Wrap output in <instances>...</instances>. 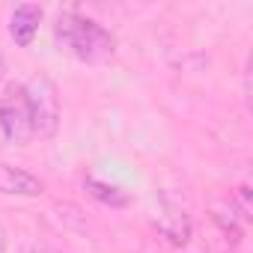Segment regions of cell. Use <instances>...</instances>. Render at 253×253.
<instances>
[{
  "mask_svg": "<svg viewBox=\"0 0 253 253\" xmlns=\"http://www.w3.org/2000/svg\"><path fill=\"white\" fill-rule=\"evenodd\" d=\"M39 24H42V6L36 3H21L12 9L9 15V36L18 48H27L33 45L36 33H39Z\"/></svg>",
  "mask_w": 253,
  "mask_h": 253,
  "instance_id": "obj_5",
  "label": "cell"
},
{
  "mask_svg": "<svg viewBox=\"0 0 253 253\" xmlns=\"http://www.w3.org/2000/svg\"><path fill=\"white\" fill-rule=\"evenodd\" d=\"M54 33H57V42L72 54L78 57L81 63H101L113 54L116 42H113V33L98 24L95 18L89 15H81L75 9H66L57 15V24H54Z\"/></svg>",
  "mask_w": 253,
  "mask_h": 253,
  "instance_id": "obj_1",
  "label": "cell"
},
{
  "mask_svg": "<svg viewBox=\"0 0 253 253\" xmlns=\"http://www.w3.org/2000/svg\"><path fill=\"white\" fill-rule=\"evenodd\" d=\"M0 134H3V143H12V146H27L33 140V122H30L24 84L3 86V95H0Z\"/></svg>",
  "mask_w": 253,
  "mask_h": 253,
  "instance_id": "obj_3",
  "label": "cell"
},
{
  "mask_svg": "<svg viewBox=\"0 0 253 253\" xmlns=\"http://www.w3.org/2000/svg\"><path fill=\"white\" fill-rule=\"evenodd\" d=\"M152 226H155V232H158L167 244H173V247H185V244L191 241V232H194V223H191L188 209H185L176 197H170V194H164V191L155 197Z\"/></svg>",
  "mask_w": 253,
  "mask_h": 253,
  "instance_id": "obj_4",
  "label": "cell"
},
{
  "mask_svg": "<svg viewBox=\"0 0 253 253\" xmlns=\"http://www.w3.org/2000/svg\"><path fill=\"white\" fill-rule=\"evenodd\" d=\"M45 191V182L21 167L12 164H0V194L9 197H39Z\"/></svg>",
  "mask_w": 253,
  "mask_h": 253,
  "instance_id": "obj_6",
  "label": "cell"
},
{
  "mask_svg": "<svg viewBox=\"0 0 253 253\" xmlns=\"http://www.w3.org/2000/svg\"><path fill=\"white\" fill-rule=\"evenodd\" d=\"M3 78H6V60H3V54H0V84H3Z\"/></svg>",
  "mask_w": 253,
  "mask_h": 253,
  "instance_id": "obj_10",
  "label": "cell"
},
{
  "mask_svg": "<svg viewBox=\"0 0 253 253\" xmlns=\"http://www.w3.org/2000/svg\"><path fill=\"white\" fill-rule=\"evenodd\" d=\"M18 253H48V250H42V247H33V244H27V247H21Z\"/></svg>",
  "mask_w": 253,
  "mask_h": 253,
  "instance_id": "obj_9",
  "label": "cell"
},
{
  "mask_svg": "<svg viewBox=\"0 0 253 253\" xmlns=\"http://www.w3.org/2000/svg\"><path fill=\"white\" fill-rule=\"evenodd\" d=\"M24 95H27V107H30L33 137H39V140L57 137V131H60V119H63L57 84H54L48 75H33V78L24 84Z\"/></svg>",
  "mask_w": 253,
  "mask_h": 253,
  "instance_id": "obj_2",
  "label": "cell"
},
{
  "mask_svg": "<svg viewBox=\"0 0 253 253\" xmlns=\"http://www.w3.org/2000/svg\"><path fill=\"white\" fill-rule=\"evenodd\" d=\"M84 188L89 191V197H95L98 203H104V206H110V209L128 206V194H125L119 185H113V182H104V179L86 176V179H84Z\"/></svg>",
  "mask_w": 253,
  "mask_h": 253,
  "instance_id": "obj_7",
  "label": "cell"
},
{
  "mask_svg": "<svg viewBox=\"0 0 253 253\" xmlns=\"http://www.w3.org/2000/svg\"><path fill=\"white\" fill-rule=\"evenodd\" d=\"M244 217H247V214L235 206V200H226V203H217V206H214V223H217L226 235H232V241L241 235Z\"/></svg>",
  "mask_w": 253,
  "mask_h": 253,
  "instance_id": "obj_8",
  "label": "cell"
}]
</instances>
